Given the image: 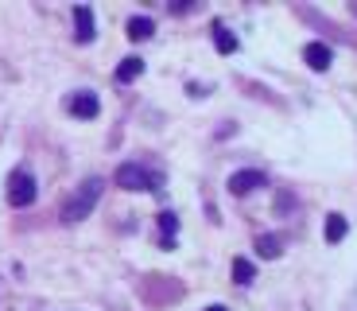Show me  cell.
<instances>
[{
	"instance_id": "cell-1",
	"label": "cell",
	"mask_w": 357,
	"mask_h": 311,
	"mask_svg": "<svg viewBox=\"0 0 357 311\" xmlns=\"http://www.w3.org/2000/svg\"><path fill=\"white\" fill-rule=\"evenodd\" d=\"M101 191H105V183H101L98 175H89V179H82L78 187H74V195L63 203V222H86L89 214H93V206L101 203Z\"/></svg>"
},
{
	"instance_id": "cell-2",
	"label": "cell",
	"mask_w": 357,
	"mask_h": 311,
	"mask_svg": "<svg viewBox=\"0 0 357 311\" xmlns=\"http://www.w3.org/2000/svg\"><path fill=\"white\" fill-rule=\"evenodd\" d=\"M36 195H39L36 175H31L27 168H16V171H12V175H8V187H4V198H8V206L24 210V206L36 203Z\"/></svg>"
},
{
	"instance_id": "cell-3",
	"label": "cell",
	"mask_w": 357,
	"mask_h": 311,
	"mask_svg": "<svg viewBox=\"0 0 357 311\" xmlns=\"http://www.w3.org/2000/svg\"><path fill=\"white\" fill-rule=\"evenodd\" d=\"M113 179H116V187H125V191H155V187H160V175H152L144 164H121Z\"/></svg>"
},
{
	"instance_id": "cell-4",
	"label": "cell",
	"mask_w": 357,
	"mask_h": 311,
	"mask_svg": "<svg viewBox=\"0 0 357 311\" xmlns=\"http://www.w3.org/2000/svg\"><path fill=\"white\" fill-rule=\"evenodd\" d=\"M66 109H70V117H78V121H93V117L101 113V101H98L93 89H78V94H70Z\"/></svg>"
},
{
	"instance_id": "cell-5",
	"label": "cell",
	"mask_w": 357,
	"mask_h": 311,
	"mask_svg": "<svg viewBox=\"0 0 357 311\" xmlns=\"http://www.w3.org/2000/svg\"><path fill=\"white\" fill-rule=\"evenodd\" d=\"M264 171H233L229 175V191L233 195H249V191H257V187H264Z\"/></svg>"
},
{
	"instance_id": "cell-6",
	"label": "cell",
	"mask_w": 357,
	"mask_h": 311,
	"mask_svg": "<svg viewBox=\"0 0 357 311\" xmlns=\"http://www.w3.org/2000/svg\"><path fill=\"white\" fill-rule=\"evenodd\" d=\"M93 36H98V31H93V12H89L86 4H78V8H74V39H78V43H89Z\"/></svg>"
},
{
	"instance_id": "cell-7",
	"label": "cell",
	"mask_w": 357,
	"mask_h": 311,
	"mask_svg": "<svg viewBox=\"0 0 357 311\" xmlns=\"http://www.w3.org/2000/svg\"><path fill=\"white\" fill-rule=\"evenodd\" d=\"M331 59H334V55H331V47H326V43H307L303 47V62L311 66V71H319V74L331 66Z\"/></svg>"
},
{
	"instance_id": "cell-8",
	"label": "cell",
	"mask_w": 357,
	"mask_h": 311,
	"mask_svg": "<svg viewBox=\"0 0 357 311\" xmlns=\"http://www.w3.org/2000/svg\"><path fill=\"white\" fill-rule=\"evenodd\" d=\"M349 233V222L342 218V214H326V226H322V238L331 241V245H338L342 238Z\"/></svg>"
},
{
	"instance_id": "cell-9",
	"label": "cell",
	"mask_w": 357,
	"mask_h": 311,
	"mask_svg": "<svg viewBox=\"0 0 357 311\" xmlns=\"http://www.w3.org/2000/svg\"><path fill=\"white\" fill-rule=\"evenodd\" d=\"M140 74H144L140 55H128V59H121V66H116V82H136Z\"/></svg>"
},
{
	"instance_id": "cell-10",
	"label": "cell",
	"mask_w": 357,
	"mask_h": 311,
	"mask_svg": "<svg viewBox=\"0 0 357 311\" xmlns=\"http://www.w3.org/2000/svg\"><path fill=\"white\" fill-rule=\"evenodd\" d=\"M152 31H155V24L148 16H132V20H128V39H136V43H140V39H152Z\"/></svg>"
},
{
	"instance_id": "cell-11",
	"label": "cell",
	"mask_w": 357,
	"mask_h": 311,
	"mask_svg": "<svg viewBox=\"0 0 357 311\" xmlns=\"http://www.w3.org/2000/svg\"><path fill=\"white\" fill-rule=\"evenodd\" d=\"M280 249H284V241H280L276 233H260V238H257V253H260L264 261L280 257Z\"/></svg>"
},
{
	"instance_id": "cell-12",
	"label": "cell",
	"mask_w": 357,
	"mask_h": 311,
	"mask_svg": "<svg viewBox=\"0 0 357 311\" xmlns=\"http://www.w3.org/2000/svg\"><path fill=\"white\" fill-rule=\"evenodd\" d=\"M175 230H178V218H175V214H171V210H163L160 214V241H163V245H175Z\"/></svg>"
},
{
	"instance_id": "cell-13",
	"label": "cell",
	"mask_w": 357,
	"mask_h": 311,
	"mask_svg": "<svg viewBox=\"0 0 357 311\" xmlns=\"http://www.w3.org/2000/svg\"><path fill=\"white\" fill-rule=\"evenodd\" d=\"M252 276H257V265H252V261H245V257L233 261V284H252Z\"/></svg>"
},
{
	"instance_id": "cell-14",
	"label": "cell",
	"mask_w": 357,
	"mask_h": 311,
	"mask_svg": "<svg viewBox=\"0 0 357 311\" xmlns=\"http://www.w3.org/2000/svg\"><path fill=\"white\" fill-rule=\"evenodd\" d=\"M214 43H218V51H222V55H233V51H237V36H233L229 27H222V24L214 27Z\"/></svg>"
},
{
	"instance_id": "cell-15",
	"label": "cell",
	"mask_w": 357,
	"mask_h": 311,
	"mask_svg": "<svg viewBox=\"0 0 357 311\" xmlns=\"http://www.w3.org/2000/svg\"><path fill=\"white\" fill-rule=\"evenodd\" d=\"M206 311H225V308H222V303H214V308H206Z\"/></svg>"
}]
</instances>
